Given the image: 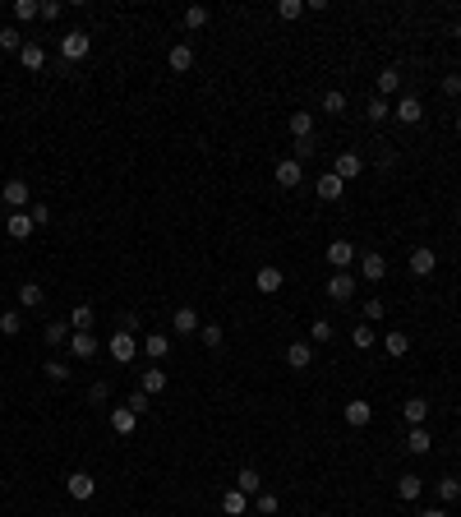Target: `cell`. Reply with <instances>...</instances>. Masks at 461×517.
I'll list each match as a JSON object with an SVG mask.
<instances>
[{"label": "cell", "mask_w": 461, "mask_h": 517, "mask_svg": "<svg viewBox=\"0 0 461 517\" xmlns=\"http://www.w3.org/2000/svg\"><path fill=\"white\" fill-rule=\"evenodd\" d=\"M291 134H296V139H314V116L309 111H291Z\"/></svg>", "instance_id": "f546056e"}, {"label": "cell", "mask_w": 461, "mask_h": 517, "mask_svg": "<svg viewBox=\"0 0 461 517\" xmlns=\"http://www.w3.org/2000/svg\"><path fill=\"white\" fill-rule=\"evenodd\" d=\"M65 490H70V499H93V494H97V481L88 471H70V476H65Z\"/></svg>", "instance_id": "30bf717a"}, {"label": "cell", "mask_w": 461, "mask_h": 517, "mask_svg": "<svg viewBox=\"0 0 461 517\" xmlns=\"http://www.w3.org/2000/svg\"><path fill=\"white\" fill-rule=\"evenodd\" d=\"M323 111H332V116H341L346 111V93H337V88H332L328 97H323Z\"/></svg>", "instance_id": "bcb514c9"}, {"label": "cell", "mask_w": 461, "mask_h": 517, "mask_svg": "<svg viewBox=\"0 0 461 517\" xmlns=\"http://www.w3.org/2000/svg\"><path fill=\"white\" fill-rule=\"evenodd\" d=\"M360 171H365V158H360V153H337V162H332V175H337L341 185L356 180Z\"/></svg>", "instance_id": "5b68a950"}, {"label": "cell", "mask_w": 461, "mask_h": 517, "mask_svg": "<svg viewBox=\"0 0 461 517\" xmlns=\"http://www.w3.org/2000/svg\"><path fill=\"white\" fill-rule=\"evenodd\" d=\"M139 388H143V393H148V397H157V393H162V388H166V369H143V379H139Z\"/></svg>", "instance_id": "83f0119b"}, {"label": "cell", "mask_w": 461, "mask_h": 517, "mask_svg": "<svg viewBox=\"0 0 461 517\" xmlns=\"http://www.w3.org/2000/svg\"><path fill=\"white\" fill-rule=\"evenodd\" d=\"M457 494H461V481H452V476H443V481H438V499H443V503H452Z\"/></svg>", "instance_id": "f6af8a7d"}, {"label": "cell", "mask_w": 461, "mask_h": 517, "mask_svg": "<svg viewBox=\"0 0 461 517\" xmlns=\"http://www.w3.org/2000/svg\"><path fill=\"white\" fill-rule=\"evenodd\" d=\"M397 88H401V70H383V74H378V97L397 93Z\"/></svg>", "instance_id": "b9f144b4"}, {"label": "cell", "mask_w": 461, "mask_h": 517, "mask_svg": "<svg viewBox=\"0 0 461 517\" xmlns=\"http://www.w3.org/2000/svg\"><path fill=\"white\" fill-rule=\"evenodd\" d=\"M360 277L383 282V277H388V259H383V255H360Z\"/></svg>", "instance_id": "9a60e30c"}, {"label": "cell", "mask_w": 461, "mask_h": 517, "mask_svg": "<svg viewBox=\"0 0 461 517\" xmlns=\"http://www.w3.org/2000/svg\"><path fill=\"white\" fill-rule=\"evenodd\" d=\"M254 508H259L263 517H272V513L281 508V499H277V494H272V490H263V494H254Z\"/></svg>", "instance_id": "ab89813d"}, {"label": "cell", "mask_w": 461, "mask_h": 517, "mask_svg": "<svg viewBox=\"0 0 461 517\" xmlns=\"http://www.w3.org/2000/svg\"><path fill=\"white\" fill-rule=\"evenodd\" d=\"M166 65H171L175 74H185V70H194V46L190 42H180V46H171V56H166Z\"/></svg>", "instance_id": "ac0fdd59"}, {"label": "cell", "mask_w": 461, "mask_h": 517, "mask_svg": "<svg viewBox=\"0 0 461 517\" xmlns=\"http://www.w3.org/2000/svg\"><path fill=\"white\" fill-rule=\"evenodd\" d=\"M0 333L19 337V333H24V314H19V309H5V314H0Z\"/></svg>", "instance_id": "e575fe53"}, {"label": "cell", "mask_w": 461, "mask_h": 517, "mask_svg": "<svg viewBox=\"0 0 461 517\" xmlns=\"http://www.w3.org/2000/svg\"><path fill=\"white\" fill-rule=\"evenodd\" d=\"M46 379H51V384H65V379H70V365H65V360H46Z\"/></svg>", "instance_id": "7dc6e473"}, {"label": "cell", "mask_w": 461, "mask_h": 517, "mask_svg": "<svg viewBox=\"0 0 461 517\" xmlns=\"http://www.w3.org/2000/svg\"><path fill=\"white\" fill-rule=\"evenodd\" d=\"M70 333H74L70 324H46V347H65V342H70Z\"/></svg>", "instance_id": "f35d334b"}, {"label": "cell", "mask_w": 461, "mask_h": 517, "mask_svg": "<svg viewBox=\"0 0 461 517\" xmlns=\"http://www.w3.org/2000/svg\"><path fill=\"white\" fill-rule=\"evenodd\" d=\"M457 130H461V111H457Z\"/></svg>", "instance_id": "9f6ffc18"}, {"label": "cell", "mask_w": 461, "mask_h": 517, "mask_svg": "<svg viewBox=\"0 0 461 517\" xmlns=\"http://www.w3.org/2000/svg\"><path fill=\"white\" fill-rule=\"evenodd\" d=\"M106 397H111V388H106V384H93V388H88V402H106Z\"/></svg>", "instance_id": "db71d44e"}, {"label": "cell", "mask_w": 461, "mask_h": 517, "mask_svg": "<svg viewBox=\"0 0 461 517\" xmlns=\"http://www.w3.org/2000/svg\"><path fill=\"white\" fill-rule=\"evenodd\" d=\"M392 116H397L401 125H420L425 121V102H420V97H401V102L392 106Z\"/></svg>", "instance_id": "8fae6325"}, {"label": "cell", "mask_w": 461, "mask_h": 517, "mask_svg": "<svg viewBox=\"0 0 461 517\" xmlns=\"http://www.w3.org/2000/svg\"><path fill=\"white\" fill-rule=\"evenodd\" d=\"M443 93H447V97L461 93V74H443Z\"/></svg>", "instance_id": "f5cc1de1"}, {"label": "cell", "mask_w": 461, "mask_h": 517, "mask_svg": "<svg viewBox=\"0 0 461 517\" xmlns=\"http://www.w3.org/2000/svg\"><path fill=\"white\" fill-rule=\"evenodd\" d=\"M70 351L78 360H93L97 356V337L93 333H70Z\"/></svg>", "instance_id": "cb8c5ba5"}, {"label": "cell", "mask_w": 461, "mask_h": 517, "mask_svg": "<svg viewBox=\"0 0 461 517\" xmlns=\"http://www.w3.org/2000/svg\"><path fill=\"white\" fill-rule=\"evenodd\" d=\"M28 213H33L37 227H46V222H51V208H46V203H28Z\"/></svg>", "instance_id": "f907efd6"}, {"label": "cell", "mask_w": 461, "mask_h": 517, "mask_svg": "<svg viewBox=\"0 0 461 517\" xmlns=\"http://www.w3.org/2000/svg\"><path fill=\"white\" fill-rule=\"evenodd\" d=\"M208 19H212V9H208V5H190V9H185V28H190V33L208 28Z\"/></svg>", "instance_id": "4dcf8cb0"}, {"label": "cell", "mask_w": 461, "mask_h": 517, "mask_svg": "<svg viewBox=\"0 0 461 517\" xmlns=\"http://www.w3.org/2000/svg\"><path fill=\"white\" fill-rule=\"evenodd\" d=\"M222 337H227V328H222V324H203L199 328V342L203 347H222Z\"/></svg>", "instance_id": "60d3db41"}, {"label": "cell", "mask_w": 461, "mask_h": 517, "mask_svg": "<svg viewBox=\"0 0 461 517\" xmlns=\"http://www.w3.org/2000/svg\"><path fill=\"white\" fill-rule=\"evenodd\" d=\"M0 199H5L9 213H24V208H28V185H24V180H9L5 190H0Z\"/></svg>", "instance_id": "5bb4252c"}, {"label": "cell", "mask_w": 461, "mask_h": 517, "mask_svg": "<svg viewBox=\"0 0 461 517\" xmlns=\"http://www.w3.org/2000/svg\"><path fill=\"white\" fill-rule=\"evenodd\" d=\"M88 51H93V37H88L83 28H70V33L61 37V56L65 61H83Z\"/></svg>", "instance_id": "6da1fadb"}, {"label": "cell", "mask_w": 461, "mask_h": 517, "mask_svg": "<svg viewBox=\"0 0 461 517\" xmlns=\"http://www.w3.org/2000/svg\"><path fill=\"white\" fill-rule=\"evenodd\" d=\"M277 14H281V19H300V14H305V5H300V0H281Z\"/></svg>", "instance_id": "681fc988"}, {"label": "cell", "mask_w": 461, "mask_h": 517, "mask_svg": "<svg viewBox=\"0 0 461 517\" xmlns=\"http://www.w3.org/2000/svg\"><path fill=\"white\" fill-rule=\"evenodd\" d=\"M351 296H356V277H351V272H332V277H328V300L346 305Z\"/></svg>", "instance_id": "ba28073f"}, {"label": "cell", "mask_w": 461, "mask_h": 517, "mask_svg": "<svg viewBox=\"0 0 461 517\" xmlns=\"http://www.w3.org/2000/svg\"><path fill=\"white\" fill-rule=\"evenodd\" d=\"M286 365H291V369H309V365H314V347H309V342H291V347H286Z\"/></svg>", "instance_id": "d6986e66"}, {"label": "cell", "mask_w": 461, "mask_h": 517, "mask_svg": "<svg viewBox=\"0 0 461 517\" xmlns=\"http://www.w3.org/2000/svg\"><path fill=\"white\" fill-rule=\"evenodd\" d=\"M14 19H42V5H37V0H14Z\"/></svg>", "instance_id": "7bdbcfd3"}, {"label": "cell", "mask_w": 461, "mask_h": 517, "mask_svg": "<svg viewBox=\"0 0 461 517\" xmlns=\"http://www.w3.org/2000/svg\"><path fill=\"white\" fill-rule=\"evenodd\" d=\"M171 328H175V333H185V337H194V333H199V328H203L199 309H194V305H180V309H175V314H171Z\"/></svg>", "instance_id": "9c48e42d"}, {"label": "cell", "mask_w": 461, "mask_h": 517, "mask_svg": "<svg viewBox=\"0 0 461 517\" xmlns=\"http://www.w3.org/2000/svg\"><path fill=\"white\" fill-rule=\"evenodd\" d=\"M5 227H9V240H28V236H33V231H37V222H33V213H9V222H5Z\"/></svg>", "instance_id": "4fadbf2b"}, {"label": "cell", "mask_w": 461, "mask_h": 517, "mask_svg": "<svg viewBox=\"0 0 461 517\" xmlns=\"http://www.w3.org/2000/svg\"><path fill=\"white\" fill-rule=\"evenodd\" d=\"M42 300H46L42 282H24V287H19V305H24V309H37Z\"/></svg>", "instance_id": "d4e9b609"}, {"label": "cell", "mask_w": 461, "mask_h": 517, "mask_svg": "<svg viewBox=\"0 0 461 517\" xmlns=\"http://www.w3.org/2000/svg\"><path fill=\"white\" fill-rule=\"evenodd\" d=\"M383 314H388L383 300H365V324H383Z\"/></svg>", "instance_id": "c3c4849f"}, {"label": "cell", "mask_w": 461, "mask_h": 517, "mask_svg": "<svg viewBox=\"0 0 461 517\" xmlns=\"http://www.w3.org/2000/svg\"><path fill=\"white\" fill-rule=\"evenodd\" d=\"M420 494H425V481H420V476H397V499L415 503Z\"/></svg>", "instance_id": "603a6c76"}, {"label": "cell", "mask_w": 461, "mask_h": 517, "mask_svg": "<svg viewBox=\"0 0 461 517\" xmlns=\"http://www.w3.org/2000/svg\"><path fill=\"white\" fill-rule=\"evenodd\" d=\"M323 259H328L337 272H346V268H351V263H356L360 255H356V245H351V240H332V245H328V255H323Z\"/></svg>", "instance_id": "8992f818"}, {"label": "cell", "mask_w": 461, "mask_h": 517, "mask_svg": "<svg viewBox=\"0 0 461 517\" xmlns=\"http://www.w3.org/2000/svg\"><path fill=\"white\" fill-rule=\"evenodd\" d=\"M19 61H24V70H42L46 65V51L37 42H24V51H19Z\"/></svg>", "instance_id": "1f68e13d"}, {"label": "cell", "mask_w": 461, "mask_h": 517, "mask_svg": "<svg viewBox=\"0 0 461 517\" xmlns=\"http://www.w3.org/2000/svg\"><path fill=\"white\" fill-rule=\"evenodd\" d=\"M351 342H356V347H374L378 342V333H374V324H356V328H351Z\"/></svg>", "instance_id": "d590c367"}, {"label": "cell", "mask_w": 461, "mask_h": 517, "mask_svg": "<svg viewBox=\"0 0 461 517\" xmlns=\"http://www.w3.org/2000/svg\"><path fill=\"white\" fill-rule=\"evenodd\" d=\"M106 351H111V360H120V365H130V360L139 356V342H134V333H111V342H106Z\"/></svg>", "instance_id": "277c9868"}, {"label": "cell", "mask_w": 461, "mask_h": 517, "mask_svg": "<svg viewBox=\"0 0 461 517\" xmlns=\"http://www.w3.org/2000/svg\"><path fill=\"white\" fill-rule=\"evenodd\" d=\"M93 305H74L70 309V328H74V333H93Z\"/></svg>", "instance_id": "4316f807"}, {"label": "cell", "mask_w": 461, "mask_h": 517, "mask_svg": "<svg viewBox=\"0 0 461 517\" xmlns=\"http://www.w3.org/2000/svg\"><path fill=\"white\" fill-rule=\"evenodd\" d=\"M314 190H318V199H323V203H337V199H341V190H346V185H341L337 175L328 171V175H318V180H314Z\"/></svg>", "instance_id": "2e32d148"}, {"label": "cell", "mask_w": 461, "mask_h": 517, "mask_svg": "<svg viewBox=\"0 0 461 517\" xmlns=\"http://www.w3.org/2000/svg\"><path fill=\"white\" fill-rule=\"evenodd\" d=\"M332 337H337V328H332L328 319H314L309 324V342H332Z\"/></svg>", "instance_id": "74e56055"}, {"label": "cell", "mask_w": 461, "mask_h": 517, "mask_svg": "<svg viewBox=\"0 0 461 517\" xmlns=\"http://www.w3.org/2000/svg\"><path fill=\"white\" fill-rule=\"evenodd\" d=\"M134 425H139V416H134L125 402L111 406V430H115V434H134Z\"/></svg>", "instance_id": "ffe728a7"}, {"label": "cell", "mask_w": 461, "mask_h": 517, "mask_svg": "<svg viewBox=\"0 0 461 517\" xmlns=\"http://www.w3.org/2000/svg\"><path fill=\"white\" fill-rule=\"evenodd\" d=\"M406 268H410V277H429V272L438 268V255L429 245H415V250H410V259H406Z\"/></svg>", "instance_id": "7a4b0ae2"}, {"label": "cell", "mask_w": 461, "mask_h": 517, "mask_svg": "<svg viewBox=\"0 0 461 517\" xmlns=\"http://www.w3.org/2000/svg\"><path fill=\"white\" fill-rule=\"evenodd\" d=\"M272 175H277V185H281V190H296V185L305 180V167H300L296 158H286V162H277V171H272Z\"/></svg>", "instance_id": "7c38bea8"}, {"label": "cell", "mask_w": 461, "mask_h": 517, "mask_svg": "<svg viewBox=\"0 0 461 517\" xmlns=\"http://www.w3.org/2000/svg\"><path fill=\"white\" fill-rule=\"evenodd\" d=\"M0 51H24V33H19V28H0Z\"/></svg>", "instance_id": "8d00e7d4"}, {"label": "cell", "mask_w": 461, "mask_h": 517, "mask_svg": "<svg viewBox=\"0 0 461 517\" xmlns=\"http://www.w3.org/2000/svg\"><path fill=\"white\" fill-rule=\"evenodd\" d=\"M125 406H130L134 416H143V411H152V397H148V393L139 388V393H130V397H125Z\"/></svg>", "instance_id": "ee69618b"}, {"label": "cell", "mask_w": 461, "mask_h": 517, "mask_svg": "<svg viewBox=\"0 0 461 517\" xmlns=\"http://www.w3.org/2000/svg\"><path fill=\"white\" fill-rule=\"evenodd\" d=\"M235 490H240V494H263L259 466H240V476H235Z\"/></svg>", "instance_id": "e0dca14e"}, {"label": "cell", "mask_w": 461, "mask_h": 517, "mask_svg": "<svg viewBox=\"0 0 461 517\" xmlns=\"http://www.w3.org/2000/svg\"><path fill=\"white\" fill-rule=\"evenodd\" d=\"M406 448H410L415 457H425L429 448H434V434H429L425 425H410V434H406Z\"/></svg>", "instance_id": "44dd1931"}, {"label": "cell", "mask_w": 461, "mask_h": 517, "mask_svg": "<svg viewBox=\"0 0 461 517\" xmlns=\"http://www.w3.org/2000/svg\"><path fill=\"white\" fill-rule=\"evenodd\" d=\"M61 14H65V5H61V0H46V5H42V19H46V24H56Z\"/></svg>", "instance_id": "816d5d0a"}, {"label": "cell", "mask_w": 461, "mask_h": 517, "mask_svg": "<svg viewBox=\"0 0 461 517\" xmlns=\"http://www.w3.org/2000/svg\"><path fill=\"white\" fill-rule=\"evenodd\" d=\"M244 508H249V494H240V490H227V494H222V513H227V517H240Z\"/></svg>", "instance_id": "f1b7e54d"}, {"label": "cell", "mask_w": 461, "mask_h": 517, "mask_svg": "<svg viewBox=\"0 0 461 517\" xmlns=\"http://www.w3.org/2000/svg\"><path fill=\"white\" fill-rule=\"evenodd\" d=\"M341 421H346L351 430H365V425L374 421V406H369L365 397H356V402H346V406H341Z\"/></svg>", "instance_id": "3957f363"}, {"label": "cell", "mask_w": 461, "mask_h": 517, "mask_svg": "<svg viewBox=\"0 0 461 517\" xmlns=\"http://www.w3.org/2000/svg\"><path fill=\"white\" fill-rule=\"evenodd\" d=\"M401 416H406V425H425L429 421V402L425 397H410V402L401 406Z\"/></svg>", "instance_id": "484cf974"}, {"label": "cell", "mask_w": 461, "mask_h": 517, "mask_svg": "<svg viewBox=\"0 0 461 517\" xmlns=\"http://www.w3.org/2000/svg\"><path fill=\"white\" fill-rule=\"evenodd\" d=\"M254 287H259L263 296H277V291L286 287V272H281V268H272V263H268V268H259V272H254Z\"/></svg>", "instance_id": "52a82bcc"}, {"label": "cell", "mask_w": 461, "mask_h": 517, "mask_svg": "<svg viewBox=\"0 0 461 517\" xmlns=\"http://www.w3.org/2000/svg\"><path fill=\"white\" fill-rule=\"evenodd\" d=\"M420 517H447V513H443V508H425Z\"/></svg>", "instance_id": "11a10c76"}, {"label": "cell", "mask_w": 461, "mask_h": 517, "mask_svg": "<svg viewBox=\"0 0 461 517\" xmlns=\"http://www.w3.org/2000/svg\"><path fill=\"white\" fill-rule=\"evenodd\" d=\"M143 351H148L152 365H157V360L171 356V337H166V333H148V337H143Z\"/></svg>", "instance_id": "7402d4cb"}, {"label": "cell", "mask_w": 461, "mask_h": 517, "mask_svg": "<svg viewBox=\"0 0 461 517\" xmlns=\"http://www.w3.org/2000/svg\"><path fill=\"white\" fill-rule=\"evenodd\" d=\"M365 116H369V125H383V121H392V106H388V97H378V93H374V97H369V111H365Z\"/></svg>", "instance_id": "836d02e7"}, {"label": "cell", "mask_w": 461, "mask_h": 517, "mask_svg": "<svg viewBox=\"0 0 461 517\" xmlns=\"http://www.w3.org/2000/svg\"><path fill=\"white\" fill-rule=\"evenodd\" d=\"M383 351H388L392 360H401V356L410 351V333H388V337H383Z\"/></svg>", "instance_id": "d6a6232c"}]
</instances>
